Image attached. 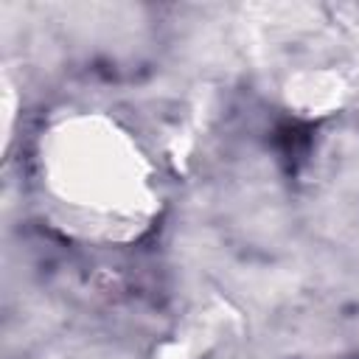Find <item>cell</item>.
Here are the masks:
<instances>
[{
  "mask_svg": "<svg viewBox=\"0 0 359 359\" xmlns=\"http://www.w3.org/2000/svg\"><path fill=\"white\" fill-rule=\"evenodd\" d=\"M36 174L45 199L73 227L104 238L135 236L157 205L135 137L98 112L53 121L36 146Z\"/></svg>",
  "mask_w": 359,
  "mask_h": 359,
  "instance_id": "cell-1",
  "label": "cell"
}]
</instances>
